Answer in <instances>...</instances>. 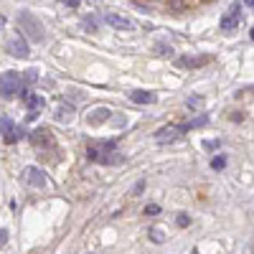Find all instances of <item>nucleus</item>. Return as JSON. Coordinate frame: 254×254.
Instances as JSON below:
<instances>
[{"instance_id": "1", "label": "nucleus", "mask_w": 254, "mask_h": 254, "mask_svg": "<svg viewBox=\"0 0 254 254\" xmlns=\"http://www.w3.org/2000/svg\"><path fill=\"white\" fill-rule=\"evenodd\" d=\"M18 28L23 31L26 38L33 41V44H41V41L46 38V28L41 26V20L33 13H28V10H20L18 13Z\"/></svg>"}, {"instance_id": "2", "label": "nucleus", "mask_w": 254, "mask_h": 254, "mask_svg": "<svg viewBox=\"0 0 254 254\" xmlns=\"http://www.w3.org/2000/svg\"><path fill=\"white\" fill-rule=\"evenodd\" d=\"M20 89H23V76H20L18 71H5V74H0V97H15Z\"/></svg>"}, {"instance_id": "3", "label": "nucleus", "mask_w": 254, "mask_h": 254, "mask_svg": "<svg viewBox=\"0 0 254 254\" xmlns=\"http://www.w3.org/2000/svg\"><path fill=\"white\" fill-rule=\"evenodd\" d=\"M0 135H3V140H5L8 145L18 142L20 137H26L23 127H18V125H15L10 117H0Z\"/></svg>"}, {"instance_id": "4", "label": "nucleus", "mask_w": 254, "mask_h": 254, "mask_svg": "<svg viewBox=\"0 0 254 254\" xmlns=\"http://www.w3.org/2000/svg\"><path fill=\"white\" fill-rule=\"evenodd\" d=\"M5 51H8V56H13V59H26V56L31 54V46H28V41H26L23 36H10V38L5 41Z\"/></svg>"}, {"instance_id": "5", "label": "nucleus", "mask_w": 254, "mask_h": 254, "mask_svg": "<svg viewBox=\"0 0 254 254\" xmlns=\"http://www.w3.org/2000/svg\"><path fill=\"white\" fill-rule=\"evenodd\" d=\"M20 178H23V183H28V186H33V188H46V183H49L46 171H41V168H33V165H28L26 171L20 173Z\"/></svg>"}, {"instance_id": "6", "label": "nucleus", "mask_w": 254, "mask_h": 254, "mask_svg": "<svg viewBox=\"0 0 254 254\" xmlns=\"http://www.w3.org/2000/svg\"><path fill=\"white\" fill-rule=\"evenodd\" d=\"M239 20H242V3H234L224 15H221V31H234L239 26Z\"/></svg>"}, {"instance_id": "7", "label": "nucleus", "mask_w": 254, "mask_h": 254, "mask_svg": "<svg viewBox=\"0 0 254 254\" xmlns=\"http://www.w3.org/2000/svg\"><path fill=\"white\" fill-rule=\"evenodd\" d=\"M183 132H186V127H183V125H165V127H160V130L155 132V140H158L160 145H165V142H176Z\"/></svg>"}, {"instance_id": "8", "label": "nucleus", "mask_w": 254, "mask_h": 254, "mask_svg": "<svg viewBox=\"0 0 254 254\" xmlns=\"http://www.w3.org/2000/svg\"><path fill=\"white\" fill-rule=\"evenodd\" d=\"M28 140H31L33 147H38V150H44V147H51V145H54L51 132L46 130V127H38V130H33V132L28 135Z\"/></svg>"}, {"instance_id": "9", "label": "nucleus", "mask_w": 254, "mask_h": 254, "mask_svg": "<svg viewBox=\"0 0 254 254\" xmlns=\"http://www.w3.org/2000/svg\"><path fill=\"white\" fill-rule=\"evenodd\" d=\"M211 61V56H178L176 59V66L178 69H201Z\"/></svg>"}, {"instance_id": "10", "label": "nucleus", "mask_w": 254, "mask_h": 254, "mask_svg": "<svg viewBox=\"0 0 254 254\" xmlns=\"http://www.w3.org/2000/svg\"><path fill=\"white\" fill-rule=\"evenodd\" d=\"M110 117H112V110L110 107H94V110L87 112V117H84V120H87V125L97 127V125H104Z\"/></svg>"}, {"instance_id": "11", "label": "nucleus", "mask_w": 254, "mask_h": 254, "mask_svg": "<svg viewBox=\"0 0 254 254\" xmlns=\"http://www.w3.org/2000/svg\"><path fill=\"white\" fill-rule=\"evenodd\" d=\"M104 20H107V26H112V28H117V31H132V28H135V23H132L130 18L117 15V13H107V15H104Z\"/></svg>"}, {"instance_id": "12", "label": "nucleus", "mask_w": 254, "mask_h": 254, "mask_svg": "<svg viewBox=\"0 0 254 254\" xmlns=\"http://www.w3.org/2000/svg\"><path fill=\"white\" fill-rule=\"evenodd\" d=\"M54 117H56V122H61V125H69L74 117H76V112H74V107L71 104H66V102H61V104H56V110H54Z\"/></svg>"}, {"instance_id": "13", "label": "nucleus", "mask_w": 254, "mask_h": 254, "mask_svg": "<svg viewBox=\"0 0 254 254\" xmlns=\"http://www.w3.org/2000/svg\"><path fill=\"white\" fill-rule=\"evenodd\" d=\"M130 99H132L135 104H153V102H155V94L147 92V89H132V92H130Z\"/></svg>"}, {"instance_id": "14", "label": "nucleus", "mask_w": 254, "mask_h": 254, "mask_svg": "<svg viewBox=\"0 0 254 254\" xmlns=\"http://www.w3.org/2000/svg\"><path fill=\"white\" fill-rule=\"evenodd\" d=\"M23 99H26L28 112H38V110L46 104V99H44V97H38V94H28V92H23Z\"/></svg>"}, {"instance_id": "15", "label": "nucleus", "mask_w": 254, "mask_h": 254, "mask_svg": "<svg viewBox=\"0 0 254 254\" xmlns=\"http://www.w3.org/2000/svg\"><path fill=\"white\" fill-rule=\"evenodd\" d=\"M81 26L87 28L89 33H97V31H99V20H97L94 15H84V18H81Z\"/></svg>"}, {"instance_id": "16", "label": "nucleus", "mask_w": 254, "mask_h": 254, "mask_svg": "<svg viewBox=\"0 0 254 254\" xmlns=\"http://www.w3.org/2000/svg\"><path fill=\"white\" fill-rule=\"evenodd\" d=\"M147 237H150V242H155V244H163L165 242V231L158 229V226H150L147 229Z\"/></svg>"}, {"instance_id": "17", "label": "nucleus", "mask_w": 254, "mask_h": 254, "mask_svg": "<svg viewBox=\"0 0 254 254\" xmlns=\"http://www.w3.org/2000/svg\"><path fill=\"white\" fill-rule=\"evenodd\" d=\"M206 122H208V115H198L196 120H190V122H186L183 127H186V132H188V130H196V127H201V125H206Z\"/></svg>"}, {"instance_id": "18", "label": "nucleus", "mask_w": 254, "mask_h": 254, "mask_svg": "<svg viewBox=\"0 0 254 254\" xmlns=\"http://www.w3.org/2000/svg\"><path fill=\"white\" fill-rule=\"evenodd\" d=\"M211 168H214V171H224L226 168V155H216L214 160H211Z\"/></svg>"}, {"instance_id": "19", "label": "nucleus", "mask_w": 254, "mask_h": 254, "mask_svg": "<svg viewBox=\"0 0 254 254\" xmlns=\"http://www.w3.org/2000/svg\"><path fill=\"white\" fill-rule=\"evenodd\" d=\"M186 104H188L190 110H201V107H203V97H188Z\"/></svg>"}, {"instance_id": "20", "label": "nucleus", "mask_w": 254, "mask_h": 254, "mask_svg": "<svg viewBox=\"0 0 254 254\" xmlns=\"http://www.w3.org/2000/svg\"><path fill=\"white\" fill-rule=\"evenodd\" d=\"M155 54H160V56H173V49L168 46V44H158V46H155Z\"/></svg>"}, {"instance_id": "21", "label": "nucleus", "mask_w": 254, "mask_h": 254, "mask_svg": "<svg viewBox=\"0 0 254 254\" xmlns=\"http://www.w3.org/2000/svg\"><path fill=\"white\" fill-rule=\"evenodd\" d=\"M160 214V206L150 203V206H145V216H158Z\"/></svg>"}, {"instance_id": "22", "label": "nucleus", "mask_w": 254, "mask_h": 254, "mask_svg": "<svg viewBox=\"0 0 254 254\" xmlns=\"http://www.w3.org/2000/svg\"><path fill=\"white\" fill-rule=\"evenodd\" d=\"M176 224L183 229V226H188V224H190V216H188V214H178V216H176Z\"/></svg>"}, {"instance_id": "23", "label": "nucleus", "mask_w": 254, "mask_h": 254, "mask_svg": "<svg viewBox=\"0 0 254 254\" xmlns=\"http://www.w3.org/2000/svg\"><path fill=\"white\" fill-rule=\"evenodd\" d=\"M38 81V71L36 69H28V74H26V84H36Z\"/></svg>"}, {"instance_id": "24", "label": "nucleus", "mask_w": 254, "mask_h": 254, "mask_svg": "<svg viewBox=\"0 0 254 254\" xmlns=\"http://www.w3.org/2000/svg\"><path fill=\"white\" fill-rule=\"evenodd\" d=\"M203 147H206V150H216V147H219V140H203Z\"/></svg>"}, {"instance_id": "25", "label": "nucleus", "mask_w": 254, "mask_h": 254, "mask_svg": "<svg viewBox=\"0 0 254 254\" xmlns=\"http://www.w3.org/2000/svg\"><path fill=\"white\" fill-rule=\"evenodd\" d=\"M168 3H171L173 8H186V5H188V0H168Z\"/></svg>"}, {"instance_id": "26", "label": "nucleus", "mask_w": 254, "mask_h": 254, "mask_svg": "<svg viewBox=\"0 0 254 254\" xmlns=\"http://www.w3.org/2000/svg\"><path fill=\"white\" fill-rule=\"evenodd\" d=\"M61 3L66 5V8H79V3H81V0H61Z\"/></svg>"}, {"instance_id": "27", "label": "nucleus", "mask_w": 254, "mask_h": 254, "mask_svg": "<svg viewBox=\"0 0 254 254\" xmlns=\"http://www.w3.org/2000/svg\"><path fill=\"white\" fill-rule=\"evenodd\" d=\"M132 190H135V193H142V190H145V181H137Z\"/></svg>"}, {"instance_id": "28", "label": "nucleus", "mask_w": 254, "mask_h": 254, "mask_svg": "<svg viewBox=\"0 0 254 254\" xmlns=\"http://www.w3.org/2000/svg\"><path fill=\"white\" fill-rule=\"evenodd\" d=\"M5 242H8V231H5V229H0V247H3Z\"/></svg>"}, {"instance_id": "29", "label": "nucleus", "mask_w": 254, "mask_h": 254, "mask_svg": "<svg viewBox=\"0 0 254 254\" xmlns=\"http://www.w3.org/2000/svg\"><path fill=\"white\" fill-rule=\"evenodd\" d=\"M242 3H244V5H247V8L252 10V5H254V0H242Z\"/></svg>"}, {"instance_id": "30", "label": "nucleus", "mask_w": 254, "mask_h": 254, "mask_svg": "<svg viewBox=\"0 0 254 254\" xmlns=\"http://www.w3.org/2000/svg\"><path fill=\"white\" fill-rule=\"evenodd\" d=\"M3 28H5V18L0 15V33H3Z\"/></svg>"}]
</instances>
